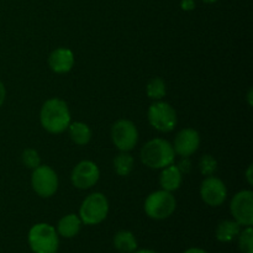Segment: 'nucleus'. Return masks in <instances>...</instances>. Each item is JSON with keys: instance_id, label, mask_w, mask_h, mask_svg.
<instances>
[{"instance_id": "f257e3e1", "label": "nucleus", "mask_w": 253, "mask_h": 253, "mask_svg": "<svg viewBox=\"0 0 253 253\" xmlns=\"http://www.w3.org/2000/svg\"><path fill=\"white\" fill-rule=\"evenodd\" d=\"M42 127L49 133H62L71 124V111L64 100L52 98L44 101L40 113Z\"/></svg>"}, {"instance_id": "f03ea898", "label": "nucleus", "mask_w": 253, "mask_h": 253, "mask_svg": "<svg viewBox=\"0 0 253 253\" xmlns=\"http://www.w3.org/2000/svg\"><path fill=\"white\" fill-rule=\"evenodd\" d=\"M175 152L173 146L163 138L148 141L141 150V161L152 169H162L174 162Z\"/></svg>"}, {"instance_id": "7ed1b4c3", "label": "nucleus", "mask_w": 253, "mask_h": 253, "mask_svg": "<svg viewBox=\"0 0 253 253\" xmlns=\"http://www.w3.org/2000/svg\"><path fill=\"white\" fill-rule=\"evenodd\" d=\"M27 242L34 253H57L59 247V235L52 225L40 222L30 229Z\"/></svg>"}, {"instance_id": "20e7f679", "label": "nucleus", "mask_w": 253, "mask_h": 253, "mask_svg": "<svg viewBox=\"0 0 253 253\" xmlns=\"http://www.w3.org/2000/svg\"><path fill=\"white\" fill-rule=\"evenodd\" d=\"M145 212L153 220H165L173 215L177 208V200L174 195L167 190H157L146 198Z\"/></svg>"}, {"instance_id": "39448f33", "label": "nucleus", "mask_w": 253, "mask_h": 253, "mask_svg": "<svg viewBox=\"0 0 253 253\" xmlns=\"http://www.w3.org/2000/svg\"><path fill=\"white\" fill-rule=\"evenodd\" d=\"M109 214V200L103 193H93L83 200L79 209L82 222L89 226L98 225L106 219Z\"/></svg>"}, {"instance_id": "423d86ee", "label": "nucleus", "mask_w": 253, "mask_h": 253, "mask_svg": "<svg viewBox=\"0 0 253 253\" xmlns=\"http://www.w3.org/2000/svg\"><path fill=\"white\" fill-rule=\"evenodd\" d=\"M148 123L160 132H170L177 125V113L170 104L166 101H156L148 108Z\"/></svg>"}, {"instance_id": "0eeeda50", "label": "nucleus", "mask_w": 253, "mask_h": 253, "mask_svg": "<svg viewBox=\"0 0 253 253\" xmlns=\"http://www.w3.org/2000/svg\"><path fill=\"white\" fill-rule=\"evenodd\" d=\"M58 175L49 166H41L35 168L31 177V185L34 192L41 198H51L58 189Z\"/></svg>"}, {"instance_id": "6e6552de", "label": "nucleus", "mask_w": 253, "mask_h": 253, "mask_svg": "<svg viewBox=\"0 0 253 253\" xmlns=\"http://www.w3.org/2000/svg\"><path fill=\"white\" fill-rule=\"evenodd\" d=\"M111 140L121 152H128L138 142V131L135 124L130 120L121 119L111 127Z\"/></svg>"}, {"instance_id": "1a4fd4ad", "label": "nucleus", "mask_w": 253, "mask_h": 253, "mask_svg": "<svg viewBox=\"0 0 253 253\" xmlns=\"http://www.w3.org/2000/svg\"><path fill=\"white\" fill-rule=\"evenodd\" d=\"M232 217L241 226L253 225V193L252 190H241L234 195L230 204Z\"/></svg>"}, {"instance_id": "9d476101", "label": "nucleus", "mask_w": 253, "mask_h": 253, "mask_svg": "<svg viewBox=\"0 0 253 253\" xmlns=\"http://www.w3.org/2000/svg\"><path fill=\"white\" fill-rule=\"evenodd\" d=\"M100 178L99 167L93 161H82L73 168L71 174V180L73 185L78 189H90L98 183Z\"/></svg>"}, {"instance_id": "9b49d317", "label": "nucleus", "mask_w": 253, "mask_h": 253, "mask_svg": "<svg viewBox=\"0 0 253 253\" xmlns=\"http://www.w3.org/2000/svg\"><path fill=\"white\" fill-rule=\"evenodd\" d=\"M200 197L203 202L212 208L224 204L227 198V188L220 178L210 175L207 177L200 187Z\"/></svg>"}, {"instance_id": "f8f14e48", "label": "nucleus", "mask_w": 253, "mask_h": 253, "mask_svg": "<svg viewBox=\"0 0 253 253\" xmlns=\"http://www.w3.org/2000/svg\"><path fill=\"white\" fill-rule=\"evenodd\" d=\"M175 155H179L182 157H190L193 153L198 151L200 146V135L194 128H184L179 131L174 138L173 143Z\"/></svg>"}, {"instance_id": "ddd939ff", "label": "nucleus", "mask_w": 253, "mask_h": 253, "mask_svg": "<svg viewBox=\"0 0 253 253\" xmlns=\"http://www.w3.org/2000/svg\"><path fill=\"white\" fill-rule=\"evenodd\" d=\"M48 66L54 73H68L74 66L73 52L66 47H59L52 51L48 57Z\"/></svg>"}, {"instance_id": "4468645a", "label": "nucleus", "mask_w": 253, "mask_h": 253, "mask_svg": "<svg viewBox=\"0 0 253 253\" xmlns=\"http://www.w3.org/2000/svg\"><path fill=\"white\" fill-rule=\"evenodd\" d=\"M182 180L183 173L180 172L177 166L172 163V165L162 168V173L160 175V184L163 190L172 193L179 189V187L182 185Z\"/></svg>"}, {"instance_id": "2eb2a0df", "label": "nucleus", "mask_w": 253, "mask_h": 253, "mask_svg": "<svg viewBox=\"0 0 253 253\" xmlns=\"http://www.w3.org/2000/svg\"><path fill=\"white\" fill-rule=\"evenodd\" d=\"M81 217L76 214H68L62 217L57 225V234L64 239H73L79 234L82 229Z\"/></svg>"}, {"instance_id": "dca6fc26", "label": "nucleus", "mask_w": 253, "mask_h": 253, "mask_svg": "<svg viewBox=\"0 0 253 253\" xmlns=\"http://www.w3.org/2000/svg\"><path fill=\"white\" fill-rule=\"evenodd\" d=\"M240 232H241V225L239 222H236L235 220H224L217 225L215 237L219 242L229 244L237 239Z\"/></svg>"}, {"instance_id": "f3484780", "label": "nucleus", "mask_w": 253, "mask_h": 253, "mask_svg": "<svg viewBox=\"0 0 253 253\" xmlns=\"http://www.w3.org/2000/svg\"><path fill=\"white\" fill-rule=\"evenodd\" d=\"M113 244L116 251L120 253H133L138 246L135 235L127 230H121V231L116 232Z\"/></svg>"}, {"instance_id": "a211bd4d", "label": "nucleus", "mask_w": 253, "mask_h": 253, "mask_svg": "<svg viewBox=\"0 0 253 253\" xmlns=\"http://www.w3.org/2000/svg\"><path fill=\"white\" fill-rule=\"evenodd\" d=\"M67 130H68L69 137L76 145L85 146L90 142L91 130L85 123H81V121L71 123Z\"/></svg>"}, {"instance_id": "6ab92c4d", "label": "nucleus", "mask_w": 253, "mask_h": 253, "mask_svg": "<svg viewBox=\"0 0 253 253\" xmlns=\"http://www.w3.org/2000/svg\"><path fill=\"white\" fill-rule=\"evenodd\" d=\"M135 160L128 152H120L114 158V170L120 177H127L133 170Z\"/></svg>"}, {"instance_id": "aec40b11", "label": "nucleus", "mask_w": 253, "mask_h": 253, "mask_svg": "<svg viewBox=\"0 0 253 253\" xmlns=\"http://www.w3.org/2000/svg\"><path fill=\"white\" fill-rule=\"evenodd\" d=\"M146 93H147L148 98L152 99V100L158 101L163 99L167 93V86H166L165 81L158 78V77L152 78L146 86Z\"/></svg>"}, {"instance_id": "412c9836", "label": "nucleus", "mask_w": 253, "mask_h": 253, "mask_svg": "<svg viewBox=\"0 0 253 253\" xmlns=\"http://www.w3.org/2000/svg\"><path fill=\"white\" fill-rule=\"evenodd\" d=\"M239 249L241 253H253V229L252 226L245 227L237 236Z\"/></svg>"}, {"instance_id": "4be33fe9", "label": "nucleus", "mask_w": 253, "mask_h": 253, "mask_svg": "<svg viewBox=\"0 0 253 253\" xmlns=\"http://www.w3.org/2000/svg\"><path fill=\"white\" fill-rule=\"evenodd\" d=\"M199 170L205 177L214 175L217 170V161L211 155H204L199 161Z\"/></svg>"}, {"instance_id": "5701e85b", "label": "nucleus", "mask_w": 253, "mask_h": 253, "mask_svg": "<svg viewBox=\"0 0 253 253\" xmlns=\"http://www.w3.org/2000/svg\"><path fill=\"white\" fill-rule=\"evenodd\" d=\"M21 161L25 167L32 170L41 165V157H40L39 152L36 150H34V148H26L22 152Z\"/></svg>"}, {"instance_id": "b1692460", "label": "nucleus", "mask_w": 253, "mask_h": 253, "mask_svg": "<svg viewBox=\"0 0 253 253\" xmlns=\"http://www.w3.org/2000/svg\"><path fill=\"white\" fill-rule=\"evenodd\" d=\"M178 168H179V170L182 173H189L190 169H192V163H190L189 161V157H183V160L180 161L179 165L177 166Z\"/></svg>"}, {"instance_id": "393cba45", "label": "nucleus", "mask_w": 253, "mask_h": 253, "mask_svg": "<svg viewBox=\"0 0 253 253\" xmlns=\"http://www.w3.org/2000/svg\"><path fill=\"white\" fill-rule=\"evenodd\" d=\"M180 6H182V9L185 10V11H190V10H193L195 7V2L194 0H182Z\"/></svg>"}, {"instance_id": "a878e982", "label": "nucleus", "mask_w": 253, "mask_h": 253, "mask_svg": "<svg viewBox=\"0 0 253 253\" xmlns=\"http://www.w3.org/2000/svg\"><path fill=\"white\" fill-rule=\"evenodd\" d=\"M5 98H6V89H5L4 83L0 81V108H1V105L4 104Z\"/></svg>"}, {"instance_id": "bb28decb", "label": "nucleus", "mask_w": 253, "mask_h": 253, "mask_svg": "<svg viewBox=\"0 0 253 253\" xmlns=\"http://www.w3.org/2000/svg\"><path fill=\"white\" fill-rule=\"evenodd\" d=\"M183 253H209V252L205 251V250H203V249H199V247H192V249L185 250Z\"/></svg>"}, {"instance_id": "cd10ccee", "label": "nucleus", "mask_w": 253, "mask_h": 253, "mask_svg": "<svg viewBox=\"0 0 253 253\" xmlns=\"http://www.w3.org/2000/svg\"><path fill=\"white\" fill-rule=\"evenodd\" d=\"M246 178H247V182H249V184H253V179H252V166H250L249 169H247Z\"/></svg>"}, {"instance_id": "c85d7f7f", "label": "nucleus", "mask_w": 253, "mask_h": 253, "mask_svg": "<svg viewBox=\"0 0 253 253\" xmlns=\"http://www.w3.org/2000/svg\"><path fill=\"white\" fill-rule=\"evenodd\" d=\"M133 253H158V252L153 251V250H136Z\"/></svg>"}, {"instance_id": "c756f323", "label": "nucleus", "mask_w": 253, "mask_h": 253, "mask_svg": "<svg viewBox=\"0 0 253 253\" xmlns=\"http://www.w3.org/2000/svg\"><path fill=\"white\" fill-rule=\"evenodd\" d=\"M252 89H250V91H249V104L250 105H252Z\"/></svg>"}, {"instance_id": "7c9ffc66", "label": "nucleus", "mask_w": 253, "mask_h": 253, "mask_svg": "<svg viewBox=\"0 0 253 253\" xmlns=\"http://www.w3.org/2000/svg\"><path fill=\"white\" fill-rule=\"evenodd\" d=\"M204 2H207V4H214V2L219 1V0H203Z\"/></svg>"}]
</instances>
